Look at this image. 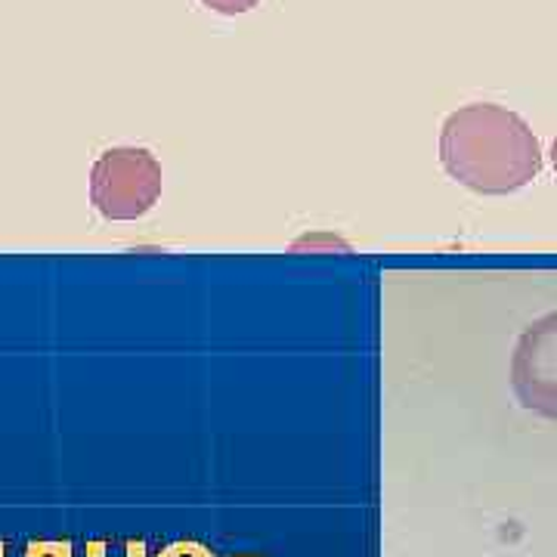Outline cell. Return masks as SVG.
<instances>
[{"label":"cell","instance_id":"obj_1","mask_svg":"<svg viewBox=\"0 0 557 557\" xmlns=\"http://www.w3.org/2000/svg\"><path fill=\"white\" fill-rule=\"evenodd\" d=\"M440 164L478 196H508L542 174V143L508 106L471 102L443 121Z\"/></svg>","mask_w":557,"mask_h":557},{"label":"cell","instance_id":"obj_2","mask_svg":"<svg viewBox=\"0 0 557 557\" xmlns=\"http://www.w3.org/2000/svg\"><path fill=\"white\" fill-rule=\"evenodd\" d=\"M161 196V164L143 146H115L94 161L90 201L106 220L146 218Z\"/></svg>","mask_w":557,"mask_h":557},{"label":"cell","instance_id":"obj_3","mask_svg":"<svg viewBox=\"0 0 557 557\" xmlns=\"http://www.w3.org/2000/svg\"><path fill=\"white\" fill-rule=\"evenodd\" d=\"M511 387L523 409L557 421V310L523 329L511 357Z\"/></svg>","mask_w":557,"mask_h":557},{"label":"cell","instance_id":"obj_4","mask_svg":"<svg viewBox=\"0 0 557 557\" xmlns=\"http://www.w3.org/2000/svg\"><path fill=\"white\" fill-rule=\"evenodd\" d=\"M201 3L220 16H242V13H251L260 0H201Z\"/></svg>","mask_w":557,"mask_h":557},{"label":"cell","instance_id":"obj_5","mask_svg":"<svg viewBox=\"0 0 557 557\" xmlns=\"http://www.w3.org/2000/svg\"><path fill=\"white\" fill-rule=\"evenodd\" d=\"M292 248H295V251H300V248H341V251H350V245L341 242L338 236H304V239L295 242Z\"/></svg>","mask_w":557,"mask_h":557},{"label":"cell","instance_id":"obj_6","mask_svg":"<svg viewBox=\"0 0 557 557\" xmlns=\"http://www.w3.org/2000/svg\"><path fill=\"white\" fill-rule=\"evenodd\" d=\"M69 542H40V545H32L25 557H72L69 555Z\"/></svg>","mask_w":557,"mask_h":557},{"label":"cell","instance_id":"obj_7","mask_svg":"<svg viewBox=\"0 0 557 557\" xmlns=\"http://www.w3.org/2000/svg\"><path fill=\"white\" fill-rule=\"evenodd\" d=\"M159 557H211L201 545L196 542H177V545H171L168 552H161Z\"/></svg>","mask_w":557,"mask_h":557},{"label":"cell","instance_id":"obj_8","mask_svg":"<svg viewBox=\"0 0 557 557\" xmlns=\"http://www.w3.org/2000/svg\"><path fill=\"white\" fill-rule=\"evenodd\" d=\"M87 557H106L102 542H94V545L87 548ZM131 557H143V545H139V542H131Z\"/></svg>","mask_w":557,"mask_h":557},{"label":"cell","instance_id":"obj_9","mask_svg":"<svg viewBox=\"0 0 557 557\" xmlns=\"http://www.w3.org/2000/svg\"><path fill=\"white\" fill-rule=\"evenodd\" d=\"M552 164H555V174H557V137L555 143H552Z\"/></svg>","mask_w":557,"mask_h":557},{"label":"cell","instance_id":"obj_10","mask_svg":"<svg viewBox=\"0 0 557 557\" xmlns=\"http://www.w3.org/2000/svg\"><path fill=\"white\" fill-rule=\"evenodd\" d=\"M0 557H3V545H0Z\"/></svg>","mask_w":557,"mask_h":557}]
</instances>
